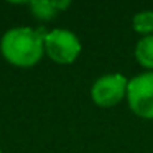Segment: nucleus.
Wrapping results in <instances>:
<instances>
[{
    "label": "nucleus",
    "mask_w": 153,
    "mask_h": 153,
    "mask_svg": "<svg viewBox=\"0 0 153 153\" xmlns=\"http://www.w3.org/2000/svg\"><path fill=\"white\" fill-rule=\"evenodd\" d=\"M45 53L54 63L69 64L79 56L81 41L73 31L56 28L45 35Z\"/></svg>",
    "instance_id": "nucleus-2"
},
{
    "label": "nucleus",
    "mask_w": 153,
    "mask_h": 153,
    "mask_svg": "<svg viewBox=\"0 0 153 153\" xmlns=\"http://www.w3.org/2000/svg\"><path fill=\"white\" fill-rule=\"evenodd\" d=\"M127 79L122 74H105L94 82L91 89L92 100L99 107H114L127 94Z\"/></svg>",
    "instance_id": "nucleus-4"
},
{
    "label": "nucleus",
    "mask_w": 153,
    "mask_h": 153,
    "mask_svg": "<svg viewBox=\"0 0 153 153\" xmlns=\"http://www.w3.org/2000/svg\"><path fill=\"white\" fill-rule=\"evenodd\" d=\"M130 109L143 119H153V71L135 76L127 84Z\"/></svg>",
    "instance_id": "nucleus-3"
},
{
    "label": "nucleus",
    "mask_w": 153,
    "mask_h": 153,
    "mask_svg": "<svg viewBox=\"0 0 153 153\" xmlns=\"http://www.w3.org/2000/svg\"><path fill=\"white\" fill-rule=\"evenodd\" d=\"M135 58L142 66L153 69V35H148V36L142 38L137 43Z\"/></svg>",
    "instance_id": "nucleus-6"
},
{
    "label": "nucleus",
    "mask_w": 153,
    "mask_h": 153,
    "mask_svg": "<svg viewBox=\"0 0 153 153\" xmlns=\"http://www.w3.org/2000/svg\"><path fill=\"white\" fill-rule=\"evenodd\" d=\"M45 28L15 27L0 40V53L17 68H31L45 53Z\"/></svg>",
    "instance_id": "nucleus-1"
},
{
    "label": "nucleus",
    "mask_w": 153,
    "mask_h": 153,
    "mask_svg": "<svg viewBox=\"0 0 153 153\" xmlns=\"http://www.w3.org/2000/svg\"><path fill=\"white\" fill-rule=\"evenodd\" d=\"M0 153H4V152H2V148H0Z\"/></svg>",
    "instance_id": "nucleus-8"
},
{
    "label": "nucleus",
    "mask_w": 153,
    "mask_h": 153,
    "mask_svg": "<svg viewBox=\"0 0 153 153\" xmlns=\"http://www.w3.org/2000/svg\"><path fill=\"white\" fill-rule=\"evenodd\" d=\"M133 30L148 36L153 31V12L145 10L133 17Z\"/></svg>",
    "instance_id": "nucleus-7"
},
{
    "label": "nucleus",
    "mask_w": 153,
    "mask_h": 153,
    "mask_svg": "<svg viewBox=\"0 0 153 153\" xmlns=\"http://www.w3.org/2000/svg\"><path fill=\"white\" fill-rule=\"evenodd\" d=\"M30 10L38 20H51L56 17L58 12L69 7V2H51V0H35L30 2Z\"/></svg>",
    "instance_id": "nucleus-5"
}]
</instances>
